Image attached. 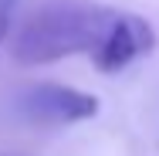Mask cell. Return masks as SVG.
Returning <instances> with one entry per match:
<instances>
[{
	"mask_svg": "<svg viewBox=\"0 0 159 156\" xmlns=\"http://www.w3.org/2000/svg\"><path fill=\"white\" fill-rule=\"evenodd\" d=\"M119 10L88 0H51L31 14L14 41V58L20 64H51L78 51H95L105 41Z\"/></svg>",
	"mask_w": 159,
	"mask_h": 156,
	"instance_id": "cell-1",
	"label": "cell"
},
{
	"mask_svg": "<svg viewBox=\"0 0 159 156\" xmlns=\"http://www.w3.org/2000/svg\"><path fill=\"white\" fill-rule=\"evenodd\" d=\"M17 112L27 122L41 125H68L92 119L98 112V98L78 88H64V85H34L17 98Z\"/></svg>",
	"mask_w": 159,
	"mask_h": 156,
	"instance_id": "cell-2",
	"label": "cell"
},
{
	"mask_svg": "<svg viewBox=\"0 0 159 156\" xmlns=\"http://www.w3.org/2000/svg\"><path fill=\"white\" fill-rule=\"evenodd\" d=\"M152 44H156V34L149 27V21L135 14H115L105 41L95 48V64L102 71H122L139 54H149Z\"/></svg>",
	"mask_w": 159,
	"mask_h": 156,
	"instance_id": "cell-3",
	"label": "cell"
},
{
	"mask_svg": "<svg viewBox=\"0 0 159 156\" xmlns=\"http://www.w3.org/2000/svg\"><path fill=\"white\" fill-rule=\"evenodd\" d=\"M7 27H10V10H3V7H0V41L7 37Z\"/></svg>",
	"mask_w": 159,
	"mask_h": 156,
	"instance_id": "cell-4",
	"label": "cell"
},
{
	"mask_svg": "<svg viewBox=\"0 0 159 156\" xmlns=\"http://www.w3.org/2000/svg\"><path fill=\"white\" fill-rule=\"evenodd\" d=\"M10 3H14V0H0V7H3V10H10Z\"/></svg>",
	"mask_w": 159,
	"mask_h": 156,
	"instance_id": "cell-5",
	"label": "cell"
}]
</instances>
